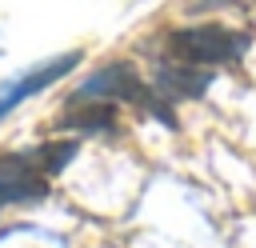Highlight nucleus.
Segmentation results:
<instances>
[{
	"mask_svg": "<svg viewBox=\"0 0 256 248\" xmlns=\"http://www.w3.org/2000/svg\"><path fill=\"white\" fill-rule=\"evenodd\" d=\"M84 60V52H60V56H48V60H40V64H32V68H24L20 76H12L8 84H0V120L4 116H12L24 100H32V96H40L44 88H52L56 80H64L76 64Z\"/></svg>",
	"mask_w": 256,
	"mask_h": 248,
	"instance_id": "obj_3",
	"label": "nucleus"
},
{
	"mask_svg": "<svg viewBox=\"0 0 256 248\" xmlns=\"http://www.w3.org/2000/svg\"><path fill=\"white\" fill-rule=\"evenodd\" d=\"M164 44H168V56L188 68H216V64L240 60L252 36L240 28H224V24H192V28H172Z\"/></svg>",
	"mask_w": 256,
	"mask_h": 248,
	"instance_id": "obj_2",
	"label": "nucleus"
},
{
	"mask_svg": "<svg viewBox=\"0 0 256 248\" xmlns=\"http://www.w3.org/2000/svg\"><path fill=\"white\" fill-rule=\"evenodd\" d=\"M76 140H48L32 152H8L0 156V208L40 200L48 192V180L72 160Z\"/></svg>",
	"mask_w": 256,
	"mask_h": 248,
	"instance_id": "obj_1",
	"label": "nucleus"
}]
</instances>
